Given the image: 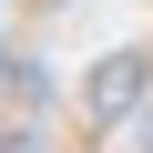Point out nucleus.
<instances>
[{"label":"nucleus","mask_w":153,"mask_h":153,"mask_svg":"<svg viewBox=\"0 0 153 153\" xmlns=\"http://www.w3.org/2000/svg\"><path fill=\"white\" fill-rule=\"evenodd\" d=\"M133 143H143V153H153V102H143V123H133Z\"/></svg>","instance_id":"f03ea898"},{"label":"nucleus","mask_w":153,"mask_h":153,"mask_svg":"<svg viewBox=\"0 0 153 153\" xmlns=\"http://www.w3.org/2000/svg\"><path fill=\"white\" fill-rule=\"evenodd\" d=\"M82 102H92V112H123V102H143V61H133V51H112V61L92 71V92H82Z\"/></svg>","instance_id":"f257e3e1"}]
</instances>
